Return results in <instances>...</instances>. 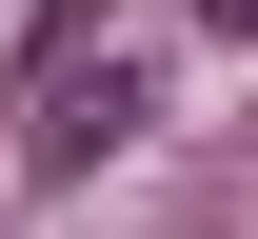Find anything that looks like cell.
<instances>
[{"label":"cell","instance_id":"6da1fadb","mask_svg":"<svg viewBox=\"0 0 258 239\" xmlns=\"http://www.w3.org/2000/svg\"><path fill=\"white\" fill-rule=\"evenodd\" d=\"M119 139H139V80H119V60H99V80L60 60V80H40V120H20V160H40V179H80V160H119Z\"/></svg>","mask_w":258,"mask_h":239},{"label":"cell","instance_id":"7a4b0ae2","mask_svg":"<svg viewBox=\"0 0 258 239\" xmlns=\"http://www.w3.org/2000/svg\"><path fill=\"white\" fill-rule=\"evenodd\" d=\"M80 40H99V0H40V20H20V80H60Z\"/></svg>","mask_w":258,"mask_h":239},{"label":"cell","instance_id":"3957f363","mask_svg":"<svg viewBox=\"0 0 258 239\" xmlns=\"http://www.w3.org/2000/svg\"><path fill=\"white\" fill-rule=\"evenodd\" d=\"M199 20H219V40H258V0H199Z\"/></svg>","mask_w":258,"mask_h":239}]
</instances>
